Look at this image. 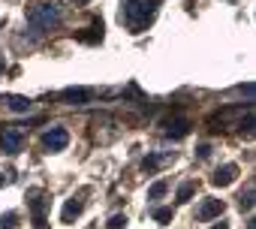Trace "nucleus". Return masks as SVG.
<instances>
[{
	"label": "nucleus",
	"instance_id": "obj_15",
	"mask_svg": "<svg viewBox=\"0 0 256 229\" xmlns=\"http://www.w3.org/2000/svg\"><path fill=\"white\" fill-rule=\"evenodd\" d=\"M166 190H169V187H166V181H157V184H154V187L148 190V199H160V196H163Z\"/></svg>",
	"mask_w": 256,
	"mask_h": 229
},
{
	"label": "nucleus",
	"instance_id": "obj_21",
	"mask_svg": "<svg viewBox=\"0 0 256 229\" xmlns=\"http://www.w3.org/2000/svg\"><path fill=\"white\" fill-rule=\"evenodd\" d=\"M72 4H76V6H84V4H90V0H72Z\"/></svg>",
	"mask_w": 256,
	"mask_h": 229
},
{
	"label": "nucleus",
	"instance_id": "obj_22",
	"mask_svg": "<svg viewBox=\"0 0 256 229\" xmlns=\"http://www.w3.org/2000/svg\"><path fill=\"white\" fill-rule=\"evenodd\" d=\"M214 229H229V226H226V223H217V226H214Z\"/></svg>",
	"mask_w": 256,
	"mask_h": 229
},
{
	"label": "nucleus",
	"instance_id": "obj_10",
	"mask_svg": "<svg viewBox=\"0 0 256 229\" xmlns=\"http://www.w3.org/2000/svg\"><path fill=\"white\" fill-rule=\"evenodd\" d=\"M82 205H84V202L72 196V199H70V202L64 205V211H60V220H64V223H72V220H76V217L82 214Z\"/></svg>",
	"mask_w": 256,
	"mask_h": 229
},
{
	"label": "nucleus",
	"instance_id": "obj_24",
	"mask_svg": "<svg viewBox=\"0 0 256 229\" xmlns=\"http://www.w3.org/2000/svg\"><path fill=\"white\" fill-rule=\"evenodd\" d=\"M0 72H4V58H0Z\"/></svg>",
	"mask_w": 256,
	"mask_h": 229
},
{
	"label": "nucleus",
	"instance_id": "obj_23",
	"mask_svg": "<svg viewBox=\"0 0 256 229\" xmlns=\"http://www.w3.org/2000/svg\"><path fill=\"white\" fill-rule=\"evenodd\" d=\"M247 229H256V220H250V226H247Z\"/></svg>",
	"mask_w": 256,
	"mask_h": 229
},
{
	"label": "nucleus",
	"instance_id": "obj_18",
	"mask_svg": "<svg viewBox=\"0 0 256 229\" xmlns=\"http://www.w3.org/2000/svg\"><path fill=\"white\" fill-rule=\"evenodd\" d=\"M157 166H160V157H145V163H142V169H145V172H154Z\"/></svg>",
	"mask_w": 256,
	"mask_h": 229
},
{
	"label": "nucleus",
	"instance_id": "obj_13",
	"mask_svg": "<svg viewBox=\"0 0 256 229\" xmlns=\"http://www.w3.org/2000/svg\"><path fill=\"white\" fill-rule=\"evenodd\" d=\"M193 190H196V184H193V181L181 184V187H178V202H187V199L193 196Z\"/></svg>",
	"mask_w": 256,
	"mask_h": 229
},
{
	"label": "nucleus",
	"instance_id": "obj_19",
	"mask_svg": "<svg viewBox=\"0 0 256 229\" xmlns=\"http://www.w3.org/2000/svg\"><path fill=\"white\" fill-rule=\"evenodd\" d=\"M238 94H241V96H256V84H241Z\"/></svg>",
	"mask_w": 256,
	"mask_h": 229
},
{
	"label": "nucleus",
	"instance_id": "obj_6",
	"mask_svg": "<svg viewBox=\"0 0 256 229\" xmlns=\"http://www.w3.org/2000/svg\"><path fill=\"white\" fill-rule=\"evenodd\" d=\"M163 130H166V136H175L178 139V136H187L190 133V121L187 118H172V121H166Z\"/></svg>",
	"mask_w": 256,
	"mask_h": 229
},
{
	"label": "nucleus",
	"instance_id": "obj_16",
	"mask_svg": "<svg viewBox=\"0 0 256 229\" xmlns=\"http://www.w3.org/2000/svg\"><path fill=\"white\" fill-rule=\"evenodd\" d=\"M154 220H157V223L172 220V208H157V211H154Z\"/></svg>",
	"mask_w": 256,
	"mask_h": 229
},
{
	"label": "nucleus",
	"instance_id": "obj_9",
	"mask_svg": "<svg viewBox=\"0 0 256 229\" xmlns=\"http://www.w3.org/2000/svg\"><path fill=\"white\" fill-rule=\"evenodd\" d=\"M60 100H66V102H72V106H82V102L90 100V90H84V88H66V90L60 94Z\"/></svg>",
	"mask_w": 256,
	"mask_h": 229
},
{
	"label": "nucleus",
	"instance_id": "obj_1",
	"mask_svg": "<svg viewBox=\"0 0 256 229\" xmlns=\"http://www.w3.org/2000/svg\"><path fill=\"white\" fill-rule=\"evenodd\" d=\"M157 16V0H124L120 4V24L130 30V34H142Z\"/></svg>",
	"mask_w": 256,
	"mask_h": 229
},
{
	"label": "nucleus",
	"instance_id": "obj_20",
	"mask_svg": "<svg viewBox=\"0 0 256 229\" xmlns=\"http://www.w3.org/2000/svg\"><path fill=\"white\" fill-rule=\"evenodd\" d=\"M10 181H12V172H0V187L10 184Z\"/></svg>",
	"mask_w": 256,
	"mask_h": 229
},
{
	"label": "nucleus",
	"instance_id": "obj_12",
	"mask_svg": "<svg viewBox=\"0 0 256 229\" xmlns=\"http://www.w3.org/2000/svg\"><path fill=\"white\" fill-rule=\"evenodd\" d=\"M10 108L12 112H28L30 108V100L28 96H10Z\"/></svg>",
	"mask_w": 256,
	"mask_h": 229
},
{
	"label": "nucleus",
	"instance_id": "obj_17",
	"mask_svg": "<svg viewBox=\"0 0 256 229\" xmlns=\"http://www.w3.org/2000/svg\"><path fill=\"white\" fill-rule=\"evenodd\" d=\"M124 226H126V217H124V214H114V217L108 220V229H124Z\"/></svg>",
	"mask_w": 256,
	"mask_h": 229
},
{
	"label": "nucleus",
	"instance_id": "obj_4",
	"mask_svg": "<svg viewBox=\"0 0 256 229\" xmlns=\"http://www.w3.org/2000/svg\"><path fill=\"white\" fill-rule=\"evenodd\" d=\"M220 211H223V202H220V199H205V202L196 208V220H202V223H205V220L217 217Z\"/></svg>",
	"mask_w": 256,
	"mask_h": 229
},
{
	"label": "nucleus",
	"instance_id": "obj_8",
	"mask_svg": "<svg viewBox=\"0 0 256 229\" xmlns=\"http://www.w3.org/2000/svg\"><path fill=\"white\" fill-rule=\"evenodd\" d=\"M0 148H4L6 154H16V151L22 148V133H18V130H6L4 139H0Z\"/></svg>",
	"mask_w": 256,
	"mask_h": 229
},
{
	"label": "nucleus",
	"instance_id": "obj_11",
	"mask_svg": "<svg viewBox=\"0 0 256 229\" xmlns=\"http://www.w3.org/2000/svg\"><path fill=\"white\" fill-rule=\"evenodd\" d=\"M253 205H256V190H247V193L238 196V208H241V211H250Z\"/></svg>",
	"mask_w": 256,
	"mask_h": 229
},
{
	"label": "nucleus",
	"instance_id": "obj_2",
	"mask_svg": "<svg viewBox=\"0 0 256 229\" xmlns=\"http://www.w3.org/2000/svg\"><path fill=\"white\" fill-rule=\"evenodd\" d=\"M58 22H60V10H58L54 4H36V6L28 12V24H30L36 34L52 30Z\"/></svg>",
	"mask_w": 256,
	"mask_h": 229
},
{
	"label": "nucleus",
	"instance_id": "obj_7",
	"mask_svg": "<svg viewBox=\"0 0 256 229\" xmlns=\"http://www.w3.org/2000/svg\"><path fill=\"white\" fill-rule=\"evenodd\" d=\"M28 202H30V211H34V223L42 226V223H46V199H42L40 193H30Z\"/></svg>",
	"mask_w": 256,
	"mask_h": 229
},
{
	"label": "nucleus",
	"instance_id": "obj_14",
	"mask_svg": "<svg viewBox=\"0 0 256 229\" xmlns=\"http://www.w3.org/2000/svg\"><path fill=\"white\" fill-rule=\"evenodd\" d=\"M16 220H18V214H16V211L0 214V229H12V226H16Z\"/></svg>",
	"mask_w": 256,
	"mask_h": 229
},
{
	"label": "nucleus",
	"instance_id": "obj_3",
	"mask_svg": "<svg viewBox=\"0 0 256 229\" xmlns=\"http://www.w3.org/2000/svg\"><path fill=\"white\" fill-rule=\"evenodd\" d=\"M66 145H70V136H66L64 127H52V130L42 133V148L46 151H64Z\"/></svg>",
	"mask_w": 256,
	"mask_h": 229
},
{
	"label": "nucleus",
	"instance_id": "obj_5",
	"mask_svg": "<svg viewBox=\"0 0 256 229\" xmlns=\"http://www.w3.org/2000/svg\"><path fill=\"white\" fill-rule=\"evenodd\" d=\"M235 175H238V166L226 163V166H220V169L214 172V178H211V181H214L217 187H226V184H232V181H235Z\"/></svg>",
	"mask_w": 256,
	"mask_h": 229
}]
</instances>
